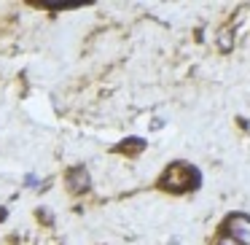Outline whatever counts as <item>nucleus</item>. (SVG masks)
I'll return each mask as SVG.
<instances>
[{
	"label": "nucleus",
	"instance_id": "f257e3e1",
	"mask_svg": "<svg viewBox=\"0 0 250 245\" xmlns=\"http://www.w3.org/2000/svg\"><path fill=\"white\" fill-rule=\"evenodd\" d=\"M196 180H199V175H196V170H191L188 164H172V167L164 173L162 183L172 191H186V189H191V186H196Z\"/></svg>",
	"mask_w": 250,
	"mask_h": 245
},
{
	"label": "nucleus",
	"instance_id": "f03ea898",
	"mask_svg": "<svg viewBox=\"0 0 250 245\" xmlns=\"http://www.w3.org/2000/svg\"><path fill=\"white\" fill-rule=\"evenodd\" d=\"M226 226L239 245H250V218L248 216H231L226 221Z\"/></svg>",
	"mask_w": 250,
	"mask_h": 245
},
{
	"label": "nucleus",
	"instance_id": "7ed1b4c3",
	"mask_svg": "<svg viewBox=\"0 0 250 245\" xmlns=\"http://www.w3.org/2000/svg\"><path fill=\"white\" fill-rule=\"evenodd\" d=\"M67 183H70V189H73V191H81V189H86V186H89V173H86L83 167L73 170V173L67 175Z\"/></svg>",
	"mask_w": 250,
	"mask_h": 245
},
{
	"label": "nucleus",
	"instance_id": "20e7f679",
	"mask_svg": "<svg viewBox=\"0 0 250 245\" xmlns=\"http://www.w3.org/2000/svg\"><path fill=\"white\" fill-rule=\"evenodd\" d=\"M231 46H234L231 30H221V33H218V49H221V51H231Z\"/></svg>",
	"mask_w": 250,
	"mask_h": 245
},
{
	"label": "nucleus",
	"instance_id": "39448f33",
	"mask_svg": "<svg viewBox=\"0 0 250 245\" xmlns=\"http://www.w3.org/2000/svg\"><path fill=\"white\" fill-rule=\"evenodd\" d=\"M218 245H239V243L234 237H221V240H218Z\"/></svg>",
	"mask_w": 250,
	"mask_h": 245
}]
</instances>
